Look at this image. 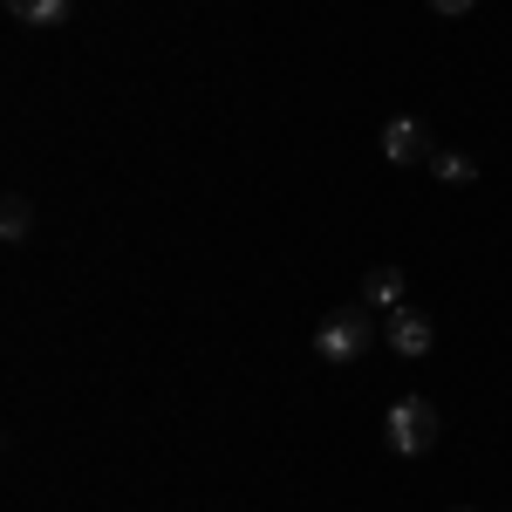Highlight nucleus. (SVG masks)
I'll return each instance as SVG.
<instances>
[{
	"label": "nucleus",
	"mask_w": 512,
	"mask_h": 512,
	"mask_svg": "<svg viewBox=\"0 0 512 512\" xmlns=\"http://www.w3.org/2000/svg\"><path fill=\"white\" fill-rule=\"evenodd\" d=\"M383 437H390L396 458H424L437 444V410L424 403V396H396L390 417H383Z\"/></svg>",
	"instance_id": "f257e3e1"
},
{
	"label": "nucleus",
	"mask_w": 512,
	"mask_h": 512,
	"mask_svg": "<svg viewBox=\"0 0 512 512\" xmlns=\"http://www.w3.org/2000/svg\"><path fill=\"white\" fill-rule=\"evenodd\" d=\"M315 355L335 362V369L362 362V355H369V308H335V315L315 328Z\"/></svg>",
	"instance_id": "f03ea898"
},
{
	"label": "nucleus",
	"mask_w": 512,
	"mask_h": 512,
	"mask_svg": "<svg viewBox=\"0 0 512 512\" xmlns=\"http://www.w3.org/2000/svg\"><path fill=\"white\" fill-rule=\"evenodd\" d=\"M383 158L390 164H431L437 144H431V130H424V117H390L383 123Z\"/></svg>",
	"instance_id": "7ed1b4c3"
},
{
	"label": "nucleus",
	"mask_w": 512,
	"mask_h": 512,
	"mask_svg": "<svg viewBox=\"0 0 512 512\" xmlns=\"http://www.w3.org/2000/svg\"><path fill=\"white\" fill-rule=\"evenodd\" d=\"M383 335H390V349L410 355V362H417V355H431V342H437V328H431L424 308H390V315H383Z\"/></svg>",
	"instance_id": "20e7f679"
},
{
	"label": "nucleus",
	"mask_w": 512,
	"mask_h": 512,
	"mask_svg": "<svg viewBox=\"0 0 512 512\" xmlns=\"http://www.w3.org/2000/svg\"><path fill=\"white\" fill-rule=\"evenodd\" d=\"M362 308H403V267H376V274L362 280Z\"/></svg>",
	"instance_id": "39448f33"
},
{
	"label": "nucleus",
	"mask_w": 512,
	"mask_h": 512,
	"mask_svg": "<svg viewBox=\"0 0 512 512\" xmlns=\"http://www.w3.org/2000/svg\"><path fill=\"white\" fill-rule=\"evenodd\" d=\"M7 14L28 21V28H62L69 21V0H7Z\"/></svg>",
	"instance_id": "423d86ee"
},
{
	"label": "nucleus",
	"mask_w": 512,
	"mask_h": 512,
	"mask_svg": "<svg viewBox=\"0 0 512 512\" xmlns=\"http://www.w3.org/2000/svg\"><path fill=\"white\" fill-rule=\"evenodd\" d=\"M431 171L444 178V185H472V178H478V164L465 158V151H437V158H431Z\"/></svg>",
	"instance_id": "0eeeda50"
},
{
	"label": "nucleus",
	"mask_w": 512,
	"mask_h": 512,
	"mask_svg": "<svg viewBox=\"0 0 512 512\" xmlns=\"http://www.w3.org/2000/svg\"><path fill=\"white\" fill-rule=\"evenodd\" d=\"M28 226H35V205L21 192H7V212H0V233L7 239H28Z\"/></svg>",
	"instance_id": "6e6552de"
},
{
	"label": "nucleus",
	"mask_w": 512,
	"mask_h": 512,
	"mask_svg": "<svg viewBox=\"0 0 512 512\" xmlns=\"http://www.w3.org/2000/svg\"><path fill=\"white\" fill-rule=\"evenodd\" d=\"M424 7H431V14H472L478 0H424Z\"/></svg>",
	"instance_id": "1a4fd4ad"
}]
</instances>
